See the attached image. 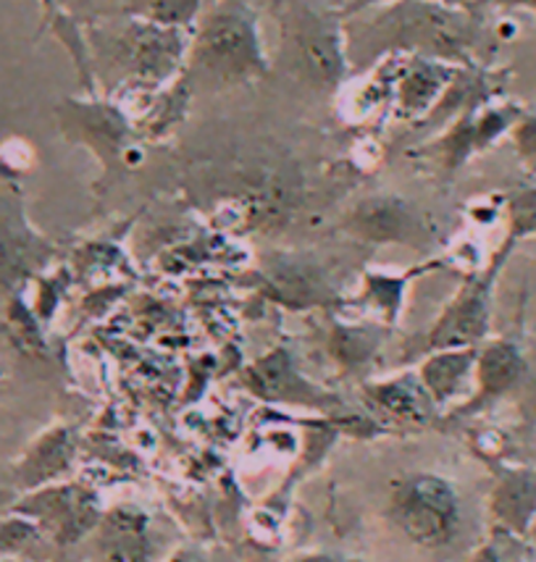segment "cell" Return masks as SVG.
<instances>
[{"mask_svg": "<svg viewBox=\"0 0 536 562\" xmlns=\"http://www.w3.org/2000/svg\"><path fill=\"white\" fill-rule=\"evenodd\" d=\"M30 266L32 258L24 245H19L16 239L0 237V286L16 284L19 279L30 273Z\"/></svg>", "mask_w": 536, "mask_h": 562, "instance_id": "cell-25", "label": "cell"}, {"mask_svg": "<svg viewBox=\"0 0 536 562\" xmlns=\"http://www.w3.org/2000/svg\"><path fill=\"white\" fill-rule=\"evenodd\" d=\"M11 502H13V492L11 490H3V486H0V505L9 507Z\"/></svg>", "mask_w": 536, "mask_h": 562, "instance_id": "cell-34", "label": "cell"}, {"mask_svg": "<svg viewBox=\"0 0 536 562\" xmlns=\"http://www.w3.org/2000/svg\"><path fill=\"white\" fill-rule=\"evenodd\" d=\"M458 69L453 64L434 61V58L424 56H407L402 61V69L398 74V85H394V113L400 119H421L434 111L439 103V95L450 90Z\"/></svg>", "mask_w": 536, "mask_h": 562, "instance_id": "cell-12", "label": "cell"}, {"mask_svg": "<svg viewBox=\"0 0 536 562\" xmlns=\"http://www.w3.org/2000/svg\"><path fill=\"white\" fill-rule=\"evenodd\" d=\"M468 562H505V560H502L498 541L489 539V541H484V544L476 547V550L471 552V558H468Z\"/></svg>", "mask_w": 536, "mask_h": 562, "instance_id": "cell-29", "label": "cell"}, {"mask_svg": "<svg viewBox=\"0 0 536 562\" xmlns=\"http://www.w3.org/2000/svg\"><path fill=\"white\" fill-rule=\"evenodd\" d=\"M390 515L413 544L439 550L460 528L458 490L437 473H415L394 486Z\"/></svg>", "mask_w": 536, "mask_h": 562, "instance_id": "cell-5", "label": "cell"}, {"mask_svg": "<svg viewBox=\"0 0 536 562\" xmlns=\"http://www.w3.org/2000/svg\"><path fill=\"white\" fill-rule=\"evenodd\" d=\"M381 53H407L445 64H466L473 45L471 13L428 0H400L373 22Z\"/></svg>", "mask_w": 536, "mask_h": 562, "instance_id": "cell-2", "label": "cell"}, {"mask_svg": "<svg viewBox=\"0 0 536 562\" xmlns=\"http://www.w3.org/2000/svg\"><path fill=\"white\" fill-rule=\"evenodd\" d=\"M281 48L308 82L334 90L350 69L347 35L339 13L321 11L308 0H279Z\"/></svg>", "mask_w": 536, "mask_h": 562, "instance_id": "cell-3", "label": "cell"}, {"mask_svg": "<svg viewBox=\"0 0 536 562\" xmlns=\"http://www.w3.org/2000/svg\"><path fill=\"white\" fill-rule=\"evenodd\" d=\"M476 355H479V347H466V350H437L426 355V360L418 366L415 376H418L421 386L426 390L434 407H447L466 390L476 366Z\"/></svg>", "mask_w": 536, "mask_h": 562, "instance_id": "cell-18", "label": "cell"}, {"mask_svg": "<svg viewBox=\"0 0 536 562\" xmlns=\"http://www.w3.org/2000/svg\"><path fill=\"white\" fill-rule=\"evenodd\" d=\"M281 562H360V560L345 558V554H332V552H298Z\"/></svg>", "mask_w": 536, "mask_h": 562, "instance_id": "cell-28", "label": "cell"}, {"mask_svg": "<svg viewBox=\"0 0 536 562\" xmlns=\"http://www.w3.org/2000/svg\"><path fill=\"white\" fill-rule=\"evenodd\" d=\"M5 318H9V329H11L13 342L22 347V350H26V352H43L45 350L43 334H40L37 316L32 307H26L22 300H11L9 316Z\"/></svg>", "mask_w": 536, "mask_h": 562, "instance_id": "cell-23", "label": "cell"}, {"mask_svg": "<svg viewBox=\"0 0 536 562\" xmlns=\"http://www.w3.org/2000/svg\"><path fill=\"white\" fill-rule=\"evenodd\" d=\"M515 119H521L518 109H507V105H502V109L484 105V109L466 111L464 119L453 126V132H447L439 139L442 158H445L447 169H458L473 153L492 145L502 132L515 126Z\"/></svg>", "mask_w": 536, "mask_h": 562, "instance_id": "cell-15", "label": "cell"}, {"mask_svg": "<svg viewBox=\"0 0 536 562\" xmlns=\"http://www.w3.org/2000/svg\"><path fill=\"white\" fill-rule=\"evenodd\" d=\"M526 544H528V550H532V552L536 554V520H534L532 531H528V537H526Z\"/></svg>", "mask_w": 536, "mask_h": 562, "instance_id": "cell-33", "label": "cell"}, {"mask_svg": "<svg viewBox=\"0 0 536 562\" xmlns=\"http://www.w3.org/2000/svg\"><path fill=\"white\" fill-rule=\"evenodd\" d=\"M266 284L273 300L290 307L326 305L334 297L321 266L292 256H279L266 266Z\"/></svg>", "mask_w": 536, "mask_h": 562, "instance_id": "cell-16", "label": "cell"}, {"mask_svg": "<svg viewBox=\"0 0 536 562\" xmlns=\"http://www.w3.org/2000/svg\"><path fill=\"white\" fill-rule=\"evenodd\" d=\"M400 3V0H347L345 9L339 11L342 19H350V16H360V13H368L373 9H387V5Z\"/></svg>", "mask_w": 536, "mask_h": 562, "instance_id": "cell-27", "label": "cell"}, {"mask_svg": "<svg viewBox=\"0 0 536 562\" xmlns=\"http://www.w3.org/2000/svg\"><path fill=\"white\" fill-rule=\"evenodd\" d=\"M245 386L260 400L268 403H290L305 407H326L334 400L311 381L303 379V373L294 366L292 352L287 347H277L264 358L256 360L245 371Z\"/></svg>", "mask_w": 536, "mask_h": 562, "instance_id": "cell-10", "label": "cell"}, {"mask_svg": "<svg viewBox=\"0 0 536 562\" xmlns=\"http://www.w3.org/2000/svg\"><path fill=\"white\" fill-rule=\"evenodd\" d=\"M216 0H126L124 11L132 19H145V22L179 26V30H192L203 11L211 9Z\"/></svg>", "mask_w": 536, "mask_h": 562, "instance_id": "cell-21", "label": "cell"}, {"mask_svg": "<svg viewBox=\"0 0 536 562\" xmlns=\"http://www.w3.org/2000/svg\"><path fill=\"white\" fill-rule=\"evenodd\" d=\"M513 137L521 158L536 169V116H521V122L513 126Z\"/></svg>", "mask_w": 536, "mask_h": 562, "instance_id": "cell-26", "label": "cell"}, {"mask_svg": "<svg viewBox=\"0 0 536 562\" xmlns=\"http://www.w3.org/2000/svg\"><path fill=\"white\" fill-rule=\"evenodd\" d=\"M345 229L371 245H407L424 250L432 243L424 216L398 195H377L358 203L345 218Z\"/></svg>", "mask_w": 536, "mask_h": 562, "instance_id": "cell-8", "label": "cell"}, {"mask_svg": "<svg viewBox=\"0 0 536 562\" xmlns=\"http://www.w3.org/2000/svg\"><path fill=\"white\" fill-rule=\"evenodd\" d=\"M9 510L35 520L58 552L90 539L105 515L103 499L96 486L69 479L19 494L13 497Z\"/></svg>", "mask_w": 536, "mask_h": 562, "instance_id": "cell-4", "label": "cell"}, {"mask_svg": "<svg viewBox=\"0 0 536 562\" xmlns=\"http://www.w3.org/2000/svg\"><path fill=\"white\" fill-rule=\"evenodd\" d=\"M428 3H445V0H428Z\"/></svg>", "mask_w": 536, "mask_h": 562, "instance_id": "cell-36", "label": "cell"}, {"mask_svg": "<svg viewBox=\"0 0 536 562\" xmlns=\"http://www.w3.org/2000/svg\"><path fill=\"white\" fill-rule=\"evenodd\" d=\"M164 562H208V560L203 552L196 550V547H179V550H174Z\"/></svg>", "mask_w": 536, "mask_h": 562, "instance_id": "cell-30", "label": "cell"}, {"mask_svg": "<svg viewBox=\"0 0 536 562\" xmlns=\"http://www.w3.org/2000/svg\"><path fill=\"white\" fill-rule=\"evenodd\" d=\"M484 3L487 0H445V5H450V9H458V11H466V13H473Z\"/></svg>", "mask_w": 536, "mask_h": 562, "instance_id": "cell-31", "label": "cell"}, {"mask_svg": "<svg viewBox=\"0 0 536 562\" xmlns=\"http://www.w3.org/2000/svg\"><path fill=\"white\" fill-rule=\"evenodd\" d=\"M56 554L62 552L45 537V531L35 520L5 507V513L0 515V558H13L24 562H53Z\"/></svg>", "mask_w": 536, "mask_h": 562, "instance_id": "cell-19", "label": "cell"}, {"mask_svg": "<svg viewBox=\"0 0 536 562\" xmlns=\"http://www.w3.org/2000/svg\"><path fill=\"white\" fill-rule=\"evenodd\" d=\"M489 520L494 537L526 541L536 520V471L500 468L489 492Z\"/></svg>", "mask_w": 536, "mask_h": 562, "instance_id": "cell-9", "label": "cell"}, {"mask_svg": "<svg viewBox=\"0 0 536 562\" xmlns=\"http://www.w3.org/2000/svg\"><path fill=\"white\" fill-rule=\"evenodd\" d=\"M518 562H536V554H534V552H532V550H528V552H526V554H524V558H521V560H518Z\"/></svg>", "mask_w": 536, "mask_h": 562, "instance_id": "cell-35", "label": "cell"}, {"mask_svg": "<svg viewBox=\"0 0 536 562\" xmlns=\"http://www.w3.org/2000/svg\"><path fill=\"white\" fill-rule=\"evenodd\" d=\"M379 350L377 329L366 326H337L332 334V352L345 368H360L373 358Z\"/></svg>", "mask_w": 536, "mask_h": 562, "instance_id": "cell-22", "label": "cell"}, {"mask_svg": "<svg viewBox=\"0 0 536 562\" xmlns=\"http://www.w3.org/2000/svg\"><path fill=\"white\" fill-rule=\"evenodd\" d=\"M77 450L79 441L74 428L64 424L51 426L13 463V484L24 494L66 481L74 468V460H77Z\"/></svg>", "mask_w": 536, "mask_h": 562, "instance_id": "cell-11", "label": "cell"}, {"mask_svg": "<svg viewBox=\"0 0 536 562\" xmlns=\"http://www.w3.org/2000/svg\"><path fill=\"white\" fill-rule=\"evenodd\" d=\"M418 273L421 269L411 273H379V271L366 273L358 303L366 305L368 311H371L377 318L384 321L387 326L398 324L402 303H405L407 281L418 277Z\"/></svg>", "mask_w": 536, "mask_h": 562, "instance_id": "cell-20", "label": "cell"}, {"mask_svg": "<svg viewBox=\"0 0 536 562\" xmlns=\"http://www.w3.org/2000/svg\"><path fill=\"white\" fill-rule=\"evenodd\" d=\"M366 400L381 416L392 418L394 424L421 426L432 416L434 403L415 373H402L398 379L377 381L366 386Z\"/></svg>", "mask_w": 536, "mask_h": 562, "instance_id": "cell-17", "label": "cell"}, {"mask_svg": "<svg viewBox=\"0 0 536 562\" xmlns=\"http://www.w3.org/2000/svg\"><path fill=\"white\" fill-rule=\"evenodd\" d=\"M98 552L105 562H150V518L134 505H116L105 510L98 531Z\"/></svg>", "mask_w": 536, "mask_h": 562, "instance_id": "cell-14", "label": "cell"}, {"mask_svg": "<svg viewBox=\"0 0 536 562\" xmlns=\"http://www.w3.org/2000/svg\"><path fill=\"white\" fill-rule=\"evenodd\" d=\"M190 45L192 30L153 24L145 19H130L116 40L122 61L130 66L137 82L145 85H164L174 74L185 71Z\"/></svg>", "mask_w": 536, "mask_h": 562, "instance_id": "cell-7", "label": "cell"}, {"mask_svg": "<svg viewBox=\"0 0 536 562\" xmlns=\"http://www.w3.org/2000/svg\"><path fill=\"white\" fill-rule=\"evenodd\" d=\"M511 247L513 245L505 243L502 252L492 260L487 271L473 273L460 286V292L455 294L450 305L442 311V316L428 329L424 339L426 352L466 350V347H479L484 342L489 334V318H492V286Z\"/></svg>", "mask_w": 536, "mask_h": 562, "instance_id": "cell-6", "label": "cell"}, {"mask_svg": "<svg viewBox=\"0 0 536 562\" xmlns=\"http://www.w3.org/2000/svg\"><path fill=\"white\" fill-rule=\"evenodd\" d=\"M498 5H505V9H528L536 11V0H494Z\"/></svg>", "mask_w": 536, "mask_h": 562, "instance_id": "cell-32", "label": "cell"}, {"mask_svg": "<svg viewBox=\"0 0 536 562\" xmlns=\"http://www.w3.org/2000/svg\"><path fill=\"white\" fill-rule=\"evenodd\" d=\"M507 218H511L507 245L518 243V239L534 237L536 234V187L534 190L515 192V195L507 200Z\"/></svg>", "mask_w": 536, "mask_h": 562, "instance_id": "cell-24", "label": "cell"}, {"mask_svg": "<svg viewBox=\"0 0 536 562\" xmlns=\"http://www.w3.org/2000/svg\"><path fill=\"white\" fill-rule=\"evenodd\" d=\"M268 74L258 16L243 0H219L192 32L185 82L190 87L245 85Z\"/></svg>", "mask_w": 536, "mask_h": 562, "instance_id": "cell-1", "label": "cell"}, {"mask_svg": "<svg viewBox=\"0 0 536 562\" xmlns=\"http://www.w3.org/2000/svg\"><path fill=\"white\" fill-rule=\"evenodd\" d=\"M524 371L526 360L518 345L511 342V339H492V342H487L476 355V394L464 407L455 411V416H471L481 407L492 405L494 400H500L502 394H507L518 384Z\"/></svg>", "mask_w": 536, "mask_h": 562, "instance_id": "cell-13", "label": "cell"}]
</instances>
